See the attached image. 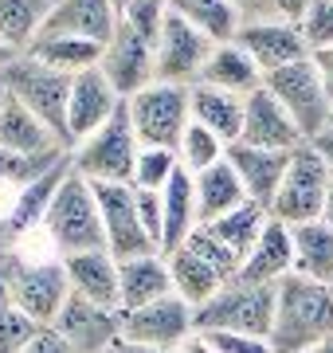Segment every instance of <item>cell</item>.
<instances>
[{"mask_svg":"<svg viewBox=\"0 0 333 353\" xmlns=\"http://www.w3.org/2000/svg\"><path fill=\"white\" fill-rule=\"evenodd\" d=\"M67 267V283H71V294L87 299V303L110 306L118 310V299H122V263L106 252H83L63 259Z\"/></svg>","mask_w":333,"mask_h":353,"instance_id":"cell-22","label":"cell"},{"mask_svg":"<svg viewBox=\"0 0 333 353\" xmlns=\"http://www.w3.org/2000/svg\"><path fill=\"white\" fill-rule=\"evenodd\" d=\"M8 306H12V290H8V279L0 271V310H8Z\"/></svg>","mask_w":333,"mask_h":353,"instance_id":"cell-47","label":"cell"},{"mask_svg":"<svg viewBox=\"0 0 333 353\" xmlns=\"http://www.w3.org/2000/svg\"><path fill=\"white\" fill-rule=\"evenodd\" d=\"M52 326L75 345V353H106L122 338V310H110V306L87 303V299L71 294Z\"/></svg>","mask_w":333,"mask_h":353,"instance_id":"cell-16","label":"cell"},{"mask_svg":"<svg viewBox=\"0 0 333 353\" xmlns=\"http://www.w3.org/2000/svg\"><path fill=\"white\" fill-rule=\"evenodd\" d=\"M330 130H333V118H330Z\"/></svg>","mask_w":333,"mask_h":353,"instance_id":"cell-53","label":"cell"},{"mask_svg":"<svg viewBox=\"0 0 333 353\" xmlns=\"http://www.w3.org/2000/svg\"><path fill=\"white\" fill-rule=\"evenodd\" d=\"M333 338V287L302 275H286L275 287V353H310Z\"/></svg>","mask_w":333,"mask_h":353,"instance_id":"cell-1","label":"cell"},{"mask_svg":"<svg viewBox=\"0 0 333 353\" xmlns=\"http://www.w3.org/2000/svg\"><path fill=\"white\" fill-rule=\"evenodd\" d=\"M0 83H4V94L16 99L20 106L36 114L43 126H52L59 134L67 150H71V138H67V99H71V75L55 71V67L39 63L36 55H16L12 63L0 71Z\"/></svg>","mask_w":333,"mask_h":353,"instance_id":"cell-5","label":"cell"},{"mask_svg":"<svg viewBox=\"0 0 333 353\" xmlns=\"http://www.w3.org/2000/svg\"><path fill=\"white\" fill-rule=\"evenodd\" d=\"M98 67H103V75L114 83L122 99H133L138 90L157 83V36L122 20L114 39L103 48V63Z\"/></svg>","mask_w":333,"mask_h":353,"instance_id":"cell-10","label":"cell"},{"mask_svg":"<svg viewBox=\"0 0 333 353\" xmlns=\"http://www.w3.org/2000/svg\"><path fill=\"white\" fill-rule=\"evenodd\" d=\"M321 220L333 228V185H330V196H325V212H321Z\"/></svg>","mask_w":333,"mask_h":353,"instance_id":"cell-48","label":"cell"},{"mask_svg":"<svg viewBox=\"0 0 333 353\" xmlns=\"http://www.w3.org/2000/svg\"><path fill=\"white\" fill-rule=\"evenodd\" d=\"M169 12L193 24L196 32H204L212 43H231L239 36V16L231 0H169Z\"/></svg>","mask_w":333,"mask_h":353,"instance_id":"cell-32","label":"cell"},{"mask_svg":"<svg viewBox=\"0 0 333 353\" xmlns=\"http://www.w3.org/2000/svg\"><path fill=\"white\" fill-rule=\"evenodd\" d=\"M263 87L279 99V106L290 118H294V126L302 130V138L306 141H318L325 130H330V118H333V102L321 87V75L314 59H302V63H290L275 71V75L263 79Z\"/></svg>","mask_w":333,"mask_h":353,"instance_id":"cell-9","label":"cell"},{"mask_svg":"<svg viewBox=\"0 0 333 353\" xmlns=\"http://www.w3.org/2000/svg\"><path fill=\"white\" fill-rule=\"evenodd\" d=\"M228 157V145L212 134V130H204V126H189L184 130V138H180V145H177V161H180V169L184 173H204V169H212V165H219Z\"/></svg>","mask_w":333,"mask_h":353,"instance_id":"cell-35","label":"cell"},{"mask_svg":"<svg viewBox=\"0 0 333 353\" xmlns=\"http://www.w3.org/2000/svg\"><path fill=\"white\" fill-rule=\"evenodd\" d=\"M47 12L52 0H0V43L16 55H28L47 24Z\"/></svg>","mask_w":333,"mask_h":353,"instance_id":"cell-30","label":"cell"},{"mask_svg":"<svg viewBox=\"0 0 333 353\" xmlns=\"http://www.w3.org/2000/svg\"><path fill=\"white\" fill-rule=\"evenodd\" d=\"M169 294H177V290H173V275H169V259L161 252L122 263V299H118L122 314L141 310L157 299H169Z\"/></svg>","mask_w":333,"mask_h":353,"instance_id":"cell-24","label":"cell"},{"mask_svg":"<svg viewBox=\"0 0 333 353\" xmlns=\"http://www.w3.org/2000/svg\"><path fill=\"white\" fill-rule=\"evenodd\" d=\"M267 224H270V212H267V208H263V204H255V201H247V204H239L235 212L219 216L216 224H204V228H212L219 240H224L231 252L239 255V263H244L247 255L255 252V243L263 240Z\"/></svg>","mask_w":333,"mask_h":353,"instance_id":"cell-34","label":"cell"},{"mask_svg":"<svg viewBox=\"0 0 333 353\" xmlns=\"http://www.w3.org/2000/svg\"><path fill=\"white\" fill-rule=\"evenodd\" d=\"M0 271L8 279L12 306L24 310L39 326H52L55 318H59V310H63V303L71 299L63 259H32L20 248V252L0 255Z\"/></svg>","mask_w":333,"mask_h":353,"instance_id":"cell-4","label":"cell"},{"mask_svg":"<svg viewBox=\"0 0 333 353\" xmlns=\"http://www.w3.org/2000/svg\"><path fill=\"white\" fill-rule=\"evenodd\" d=\"M290 157H294V153L255 150V145H244V141L228 145V161H231V169H235V176L244 181L247 201L263 204L267 212H270V201H275V192H279V185H282V176H286Z\"/></svg>","mask_w":333,"mask_h":353,"instance_id":"cell-21","label":"cell"},{"mask_svg":"<svg viewBox=\"0 0 333 353\" xmlns=\"http://www.w3.org/2000/svg\"><path fill=\"white\" fill-rule=\"evenodd\" d=\"M28 55H36L39 63L55 67V71H63L71 79L103 63V48L90 43V39H75V36H39L36 48Z\"/></svg>","mask_w":333,"mask_h":353,"instance_id":"cell-33","label":"cell"},{"mask_svg":"<svg viewBox=\"0 0 333 353\" xmlns=\"http://www.w3.org/2000/svg\"><path fill=\"white\" fill-rule=\"evenodd\" d=\"M180 173V161L173 150H141L138 165H133V189L165 192V185Z\"/></svg>","mask_w":333,"mask_h":353,"instance_id":"cell-36","label":"cell"},{"mask_svg":"<svg viewBox=\"0 0 333 353\" xmlns=\"http://www.w3.org/2000/svg\"><path fill=\"white\" fill-rule=\"evenodd\" d=\"M216 353H275L267 338H255V334H204Z\"/></svg>","mask_w":333,"mask_h":353,"instance_id":"cell-40","label":"cell"},{"mask_svg":"<svg viewBox=\"0 0 333 353\" xmlns=\"http://www.w3.org/2000/svg\"><path fill=\"white\" fill-rule=\"evenodd\" d=\"M286 275H294V232L270 216L263 240L255 243V252L239 263V283L251 287H279Z\"/></svg>","mask_w":333,"mask_h":353,"instance_id":"cell-20","label":"cell"},{"mask_svg":"<svg viewBox=\"0 0 333 353\" xmlns=\"http://www.w3.org/2000/svg\"><path fill=\"white\" fill-rule=\"evenodd\" d=\"M310 353H325V345H318V350H310Z\"/></svg>","mask_w":333,"mask_h":353,"instance_id":"cell-52","label":"cell"},{"mask_svg":"<svg viewBox=\"0 0 333 353\" xmlns=\"http://www.w3.org/2000/svg\"><path fill=\"white\" fill-rule=\"evenodd\" d=\"M302 28L310 36V48H333V0H314Z\"/></svg>","mask_w":333,"mask_h":353,"instance_id":"cell-38","label":"cell"},{"mask_svg":"<svg viewBox=\"0 0 333 353\" xmlns=\"http://www.w3.org/2000/svg\"><path fill=\"white\" fill-rule=\"evenodd\" d=\"M177 353H216V345H212V341L204 338V334H200V330H196L193 338L184 341V345H180Z\"/></svg>","mask_w":333,"mask_h":353,"instance_id":"cell-44","label":"cell"},{"mask_svg":"<svg viewBox=\"0 0 333 353\" xmlns=\"http://www.w3.org/2000/svg\"><path fill=\"white\" fill-rule=\"evenodd\" d=\"M314 67H318V75H321V87H325V94H330L333 102V48H314Z\"/></svg>","mask_w":333,"mask_h":353,"instance_id":"cell-42","label":"cell"},{"mask_svg":"<svg viewBox=\"0 0 333 353\" xmlns=\"http://www.w3.org/2000/svg\"><path fill=\"white\" fill-rule=\"evenodd\" d=\"M244 145L255 150H279V153H294L302 145H310L302 138V130L294 126V118L279 106V99L267 87H259L255 94H247V110H244Z\"/></svg>","mask_w":333,"mask_h":353,"instance_id":"cell-18","label":"cell"},{"mask_svg":"<svg viewBox=\"0 0 333 353\" xmlns=\"http://www.w3.org/2000/svg\"><path fill=\"white\" fill-rule=\"evenodd\" d=\"M133 201H138V216L149 240L161 248V224H165V208H161V192H149V189H133Z\"/></svg>","mask_w":333,"mask_h":353,"instance_id":"cell-39","label":"cell"},{"mask_svg":"<svg viewBox=\"0 0 333 353\" xmlns=\"http://www.w3.org/2000/svg\"><path fill=\"white\" fill-rule=\"evenodd\" d=\"M275 326V287H251L231 279L224 290H216L200 310L196 330L200 334H255L270 338Z\"/></svg>","mask_w":333,"mask_h":353,"instance_id":"cell-6","label":"cell"},{"mask_svg":"<svg viewBox=\"0 0 333 353\" xmlns=\"http://www.w3.org/2000/svg\"><path fill=\"white\" fill-rule=\"evenodd\" d=\"M212 48L216 43L204 32H196L193 24H184L180 16L169 12L165 24H161V36H157V83L193 90L204 75Z\"/></svg>","mask_w":333,"mask_h":353,"instance_id":"cell-11","label":"cell"},{"mask_svg":"<svg viewBox=\"0 0 333 353\" xmlns=\"http://www.w3.org/2000/svg\"><path fill=\"white\" fill-rule=\"evenodd\" d=\"M196 204H200V224H216L219 216L235 212L239 204H247V192H244V181L235 176L231 161L224 157L219 165L196 173Z\"/></svg>","mask_w":333,"mask_h":353,"instance_id":"cell-29","label":"cell"},{"mask_svg":"<svg viewBox=\"0 0 333 353\" xmlns=\"http://www.w3.org/2000/svg\"><path fill=\"white\" fill-rule=\"evenodd\" d=\"M129 122L138 134L141 150H173L177 153L184 130L193 126V102L184 87H169V83H149L126 99Z\"/></svg>","mask_w":333,"mask_h":353,"instance_id":"cell-7","label":"cell"},{"mask_svg":"<svg viewBox=\"0 0 333 353\" xmlns=\"http://www.w3.org/2000/svg\"><path fill=\"white\" fill-rule=\"evenodd\" d=\"M114 4H118V16L141 12V8H169V0H114Z\"/></svg>","mask_w":333,"mask_h":353,"instance_id":"cell-43","label":"cell"},{"mask_svg":"<svg viewBox=\"0 0 333 353\" xmlns=\"http://www.w3.org/2000/svg\"><path fill=\"white\" fill-rule=\"evenodd\" d=\"M122 16L114 0H52V12L39 36H75L106 48L114 39Z\"/></svg>","mask_w":333,"mask_h":353,"instance_id":"cell-17","label":"cell"},{"mask_svg":"<svg viewBox=\"0 0 333 353\" xmlns=\"http://www.w3.org/2000/svg\"><path fill=\"white\" fill-rule=\"evenodd\" d=\"M165 259H169V275H173V290L193 310H200L216 290H224L231 283L216 263H208L204 255L196 252V248H189V243H180L177 252H169Z\"/></svg>","mask_w":333,"mask_h":353,"instance_id":"cell-23","label":"cell"},{"mask_svg":"<svg viewBox=\"0 0 333 353\" xmlns=\"http://www.w3.org/2000/svg\"><path fill=\"white\" fill-rule=\"evenodd\" d=\"M106 353H161V350H149V345H138V341H129V338H118Z\"/></svg>","mask_w":333,"mask_h":353,"instance_id":"cell-45","label":"cell"},{"mask_svg":"<svg viewBox=\"0 0 333 353\" xmlns=\"http://www.w3.org/2000/svg\"><path fill=\"white\" fill-rule=\"evenodd\" d=\"M193 334H196V310L180 294H169V299H157L141 310L122 314V338L161 353H177Z\"/></svg>","mask_w":333,"mask_h":353,"instance_id":"cell-12","label":"cell"},{"mask_svg":"<svg viewBox=\"0 0 333 353\" xmlns=\"http://www.w3.org/2000/svg\"><path fill=\"white\" fill-rule=\"evenodd\" d=\"M24 353H75V345H71V341H67L55 326H39L36 338L28 341Z\"/></svg>","mask_w":333,"mask_h":353,"instance_id":"cell-41","label":"cell"},{"mask_svg":"<svg viewBox=\"0 0 333 353\" xmlns=\"http://www.w3.org/2000/svg\"><path fill=\"white\" fill-rule=\"evenodd\" d=\"M235 43L251 55L263 71V79L282 71L290 63H302L314 55L310 48V36L306 28L294 24V20H259V24H239V36Z\"/></svg>","mask_w":333,"mask_h":353,"instance_id":"cell-14","label":"cell"},{"mask_svg":"<svg viewBox=\"0 0 333 353\" xmlns=\"http://www.w3.org/2000/svg\"><path fill=\"white\" fill-rule=\"evenodd\" d=\"M67 173H71V153H67L55 169H47L43 176H36L32 185H24V189L12 196V208H8V216H4V228H8V236H12L16 248H24L28 236H32L36 228H43L55 196H59V189H63Z\"/></svg>","mask_w":333,"mask_h":353,"instance_id":"cell-19","label":"cell"},{"mask_svg":"<svg viewBox=\"0 0 333 353\" xmlns=\"http://www.w3.org/2000/svg\"><path fill=\"white\" fill-rule=\"evenodd\" d=\"M161 208H165V224H161V255L177 252L180 243L200 228V204H196V181L193 173L180 169L161 192Z\"/></svg>","mask_w":333,"mask_h":353,"instance_id":"cell-27","label":"cell"},{"mask_svg":"<svg viewBox=\"0 0 333 353\" xmlns=\"http://www.w3.org/2000/svg\"><path fill=\"white\" fill-rule=\"evenodd\" d=\"M122 102L126 99L103 75V67H90V71L71 79V99H67V138H71V145L90 138L94 130H103L122 110Z\"/></svg>","mask_w":333,"mask_h":353,"instance_id":"cell-15","label":"cell"},{"mask_svg":"<svg viewBox=\"0 0 333 353\" xmlns=\"http://www.w3.org/2000/svg\"><path fill=\"white\" fill-rule=\"evenodd\" d=\"M12 59H16V51H8L4 43H0V71H4V67L12 63Z\"/></svg>","mask_w":333,"mask_h":353,"instance_id":"cell-49","label":"cell"},{"mask_svg":"<svg viewBox=\"0 0 333 353\" xmlns=\"http://www.w3.org/2000/svg\"><path fill=\"white\" fill-rule=\"evenodd\" d=\"M0 150L8 153H24V157H39V153H59L67 150L59 134L52 126H43L36 114L20 106L16 99H4L0 110Z\"/></svg>","mask_w":333,"mask_h":353,"instance_id":"cell-25","label":"cell"},{"mask_svg":"<svg viewBox=\"0 0 333 353\" xmlns=\"http://www.w3.org/2000/svg\"><path fill=\"white\" fill-rule=\"evenodd\" d=\"M36 330L39 322H32L24 310H16V306L0 310V353H24L28 341L36 338Z\"/></svg>","mask_w":333,"mask_h":353,"instance_id":"cell-37","label":"cell"},{"mask_svg":"<svg viewBox=\"0 0 333 353\" xmlns=\"http://www.w3.org/2000/svg\"><path fill=\"white\" fill-rule=\"evenodd\" d=\"M94 196H98V212H103V228H106V252L114 255L118 263L161 252L149 240V232L138 216L133 185H94Z\"/></svg>","mask_w":333,"mask_h":353,"instance_id":"cell-13","label":"cell"},{"mask_svg":"<svg viewBox=\"0 0 333 353\" xmlns=\"http://www.w3.org/2000/svg\"><path fill=\"white\" fill-rule=\"evenodd\" d=\"M200 83H204V87H216V90H228V94L247 99V94H255V90L263 87V71H259L255 59H251L235 39H231V43H216V48H212Z\"/></svg>","mask_w":333,"mask_h":353,"instance_id":"cell-28","label":"cell"},{"mask_svg":"<svg viewBox=\"0 0 333 353\" xmlns=\"http://www.w3.org/2000/svg\"><path fill=\"white\" fill-rule=\"evenodd\" d=\"M330 185H333V169L325 165V157L314 150V141H310V145L294 150V157L286 165V176H282L279 192H275V201H270V216L282 220L286 228L321 220Z\"/></svg>","mask_w":333,"mask_h":353,"instance_id":"cell-8","label":"cell"},{"mask_svg":"<svg viewBox=\"0 0 333 353\" xmlns=\"http://www.w3.org/2000/svg\"><path fill=\"white\" fill-rule=\"evenodd\" d=\"M43 232L55 248V259H71L83 252H103L106 248V228L103 212H98V196L94 185L71 169L63 181V189L55 196L52 212L43 220Z\"/></svg>","mask_w":333,"mask_h":353,"instance_id":"cell-2","label":"cell"},{"mask_svg":"<svg viewBox=\"0 0 333 353\" xmlns=\"http://www.w3.org/2000/svg\"><path fill=\"white\" fill-rule=\"evenodd\" d=\"M325 353H333V338H330V341H325Z\"/></svg>","mask_w":333,"mask_h":353,"instance_id":"cell-51","label":"cell"},{"mask_svg":"<svg viewBox=\"0 0 333 353\" xmlns=\"http://www.w3.org/2000/svg\"><path fill=\"white\" fill-rule=\"evenodd\" d=\"M138 157H141V141L133 134L126 102L103 130H94L90 138L71 145V169L90 185H133Z\"/></svg>","mask_w":333,"mask_h":353,"instance_id":"cell-3","label":"cell"},{"mask_svg":"<svg viewBox=\"0 0 333 353\" xmlns=\"http://www.w3.org/2000/svg\"><path fill=\"white\" fill-rule=\"evenodd\" d=\"M4 99H8V94H4V83H0V110H4Z\"/></svg>","mask_w":333,"mask_h":353,"instance_id":"cell-50","label":"cell"},{"mask_svg":"<svg viewBox=\"0 0 333 353\" xmlns=\"http://www.w3.org/2000/svg\"><path fill=\"white\" fill-rule=\"evenodd\" d=\"M189 102H193V122H196V126H204V130H212L224 145H235V141L244 138L247 99L196 83V87L189 90Z\"/></svg>","mask_w":333,"mask_h":353,"instance_id":"cell-26","label":"cell"},{"mask_svg":"<svg viewBox=\"0 0 333 353\" xmlns=\"http://www.w3.org/2000/svg\"><path fill=\"white\" fill-rule=\"evenodd\" d=\"M314 150H318L321 157H325V165L333 169V130H325V134H321V138L314 141Z\"/></svg>","mask_w":333,"mask_h":353,"instance_id":"cell-46","label":"cell"},{"mask_svg":"<svg viewBox=\"0 0 333 353\" xmlns=\"http://www.w3.org/2000/svg\"><path fill=\"white\" fill-rule=\"evenodd\" d=\"M290 232H294V275L333 287V228L325 220H310Z\"/></svg>","mask_w":333,"mask_h":353,"instance_id":"cell-31","label":"cell"}]
</instances>
